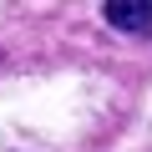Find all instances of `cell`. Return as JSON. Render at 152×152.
Returning <instances> with one entry per match:
<instances>
[{"mask_svg": "<svg viewBox=\"0 0 152 152\" xmlns=\"http://www.w3.org/2000/svg\"><path fill=\"white\" fill-rule=\"evenodd\" d=\"M102 20L117 31H132V36H147L152 31V0H107Z\"/></svg>", "mask_w": 152, "mask_h": 152, "instance_id": "cell-1", "label": "cell"}]
</instances>
